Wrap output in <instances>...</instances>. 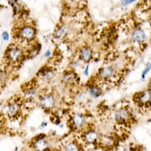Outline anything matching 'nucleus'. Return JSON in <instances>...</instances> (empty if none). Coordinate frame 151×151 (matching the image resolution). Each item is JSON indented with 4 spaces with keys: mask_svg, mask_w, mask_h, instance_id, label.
Returning a JSON list of instances; mask_svg holds the SVG:
<instances>
[{
    "mask_svg": "<svg viewBox=\"0 0 151 151\" xmlns=\"http://www.w3.org/2000/svg\"><path fill=\"white\" fill-rule=\"evenodd\" d=\"M38 104L42 109L47 112H52L58 107V96L53 92L45 91L42 92L38 97Z\"/></svg>",
    "mask_w": 151,
    "mask_h": 151,
    "instance_id": "f257e3e1",
    "label": "nucleus"
},
{
    "mask_svg": "<svg viewBox=\"0 0 151 151\" xmlns=\"http://www.w3.org/2000/svg\"><path fill=\"white\" fill-rule=\"evenodd\" d=\"M119 75V69L115 64H106L99 68L96 74V79L102 82L113 81Z\"/></svg>",
    "mask_w": 151,
    "mask_h": 151,
    "instance_id": "f03ea898",
    "label": "nucleus"
},
{
    "mask_svg": "<svg viewBox=\"0 0 151 151\" xmlns=\"http://www.w3.org/2000/svg\"><path fill=\"white\" fill-rule=\"evenodd\" d=\"M69 126L75 132H82L89 126L88 118L86 113L82 112H74L69 117Z\"/></svg>",
    "mask_w": 151,
    "mask_h": 151,
    "instance_id": "7ed1b4c3",
    "label": "nucleus"
},
{
    "mask_svg": "<svg viewBox=\"0 0 151 151\" xmlns=\"http://www.w3.org/2000/svg\"><path fill=\"white\" fill-rule=\"evenodd\" d=\"M25 57V51L22 47L18 45L12 44L8 47L5 52V58L10 64L17 65L23 60Z\"/></svg>",
    "mask_w": 151,
    "mask_h": 151,
    "instance_id": "20e7f679",
    "label": "nucleus"
},
{
    "mask_svg": "<svg viewBox=\"0 0 151 151\" xmlns=\"http://www.w3.org/2000/svg\"><path fill=\"white\" fill-rule=\"evenodd\" d=\"M112 117L117 124L127 125L132 120L133 115L128 107L122 106L113 110Z\"/></svg>",
    "mask_w": 151,
    "mask_h": 151,
    "instance_id": "39448f33",
    "label": "nucleus"
},
{
    "mask_svg": "<svg viewBox=\"0 0 151 151\" xmlns=\"http://www.w3.org/2000/svg\"><path fill=\"white\" fill-rule=\"evenodd\" d=\"M81 140L83 143L86 145H99L101 134L98 130L94 127H87L86 128L82 131Z\"/></svg>",
    "mask_w": 151,
    "mask_h": 151,
    "instance_id": "423d86ee",
    "label": "nucleus"
},
{
    "mask_svg": "<svg viewBox=\"0 0 151 151\" xmlns=\"http://www.w3.org/2000/svg\"><path fill=\"white\" fill-rule=\"evenodd\" d=\"M5 113L10 118H16L18 117L22 110V102L17 99L9 100L5 106Z\"/></svg>",
    "mask_w": 151,
    "mask_h": 151,
    "instance_id": "0eeeda50",
    "label": "nucleus"
},
{
    "mask_svg": "<svg viewBox=\"0 0 151 151\" xmlns=\"http://www.w3.org/2000/svg\"><path fill=\"white\" fill-rule=\"evenodd\" d=\"M31 147L35 151H45L49 147V137L45 134H39L31 140Z\"/></svg>",
    "mask_w": 151,
    "mask_h": 151,
    "instance_id": "6e6552de",
    "label": "nucleus"
},
{
    "mask_svg": "<svg viewBox=\"0 0 151 151\" xmlns=\"http://www.w3.org/2000/svg\"><path fill=\"white\" fill-rule=\"evenodd\" d=\"M133 100L140 107H148L151 105V88H147L137 92L134 95Z\"/></svg>",
    "mask_w": 151,
    "mask_h": 151,
    "instance_id": "1a4fd4ad",
    "label": "nucleus"
},
{
    "mask_svg": "<svg viewBox=\"0 0 151 151\" xmlns=\"http://www.w3.org/2000/svg\"><path fill=\"white\" fill-rule=\"evenodd\" d=\"M17 35L23 41H32L36 36V29L31 25H23L18 29Z\"/></svg>",
    "mask_w": 151,
    "mask_h": 151,
    "instance_id": "9d476101",
    "label": "nucleus"
},
{
    "mask_svg": "<svg viewBox=\"0 0 151 151\" xmlns=\"http://www.w3.org/2000/svg\"><path fill=\"white\" fill-rule=\"evenodd\" d=\"M77 58L82 63H90L94 58V50L90 45L81 46L78 49Z\"/></svg>",
    "mask_w": 151,
    "mask_h": 151,
    "instance_id": "9b49d317",
    "label": "nucleus"
},
{
    "mask_svg": "<svg viewBox=\"0 0 151 151\" xmlns=\"http://www.w3.org/2000/svg\"><path fill=\"white\" fill-rule=\"evenodd\" d=\"M85 89L86 90L89 97L91 99H94L100 98L104 94V90H103L102 86L95 81L88 82L85 87Z\"/></svg>",
    "mask_w": 151,
    "mask_h": 151,
    "instance_id": "f8f14e48",
    "label": "nucleus"
},
{
    "mask_svg": "<svg viewBox=\"0 0 151 151\" xmlns=\"http://www.w3.org/2000/svg\"><path fill=\"white\" fill-rule=\"evenodd\" d=\"M79 81L80 77L77 75V73L71 69L66 70L62 75V83L65 86H75Z\"/></svg>",
    "mask_w": 151,
    "mask_h": 151,
    "instance_id": "ddd939ff",
    "label": "nucleus"
},
{
    "mask_svg": "<svg viewBox=\"0 0 151 151\" xmlns=\"http://www.w3.org/2000/svg\"><path fill=\"white\" fill-rule=\"evenodd\" d=\"M41 92L40 91V88L38 87L36 84H29L23 91V96L25 99L28 101H32L35 99H38Z\"/></svg>",
    "mask_w": 151,
    "mask_h": 151,
    "instance_id": "4468645a",
    "label": "nucleus"
},
{
    "mask_svg": "<svg viewBox=\"0 0 151 151\" xmlns=\"http://www.w3.org/2000/svg\"><path fill=\"white\" fill-rule=\"evenodd\" d=\"M37 76L39 79L44 81H50L55 76V71L53 68L49 66H44L42 67L37 73Z\"/></svg>",
    "mask_w": 151,
    "mask_h": 151,
    "instance_id": "2eb2a0df",
    "label": "nucleus"
},
{
    "mask_svg": "<svg viewBox=\"0 0 151 151\" xmlns=\"http://www.w3.org/2000/svg\"><path fill=\"white\" fill-rule=\"evenodd\" d=\"M131 39L132 41L134 44H137V45H141L147 39V35L145 31L140 28V27H136L134 30H132V34H131Z\"/></svg>",
    "mask_w": 151,
    "mask_h": 151,
    "instance_id": "dca6fc26",
    "label": "nucleus"
},
{
    "mask_svg": "<svg viewBox=\"0 0 151 151\" xmlns=\"http://www.w3.org/2000/svg\"><path fill=\"white\" fill-rule=\"evenodd\" d=\"M69 33V28L66 24L58 25L55 28L53 33V39L55 41H62L68 36Z\"/></svg>",
    "mask_w": 151,
    "mask_h": 151,
    "instance_id": "f3484780",
    "label": "nucleus"
},
{
    "mask_svg": "<svg viewBox=\"0 0 151 151\" xmlns=\"http://www.w3.org/2000/svg\"><path fill=\"white\" fill-rule=\"evenodd\" d=\"M89 95L86 89H78L73 94V99L76 104H83L89 100Z\"/></svg>",
    "mask_w": 151,
    "mask_h": 151,
    "instance_id": "a211bd4d",
    "label": "nucleus"
},
{
    "mask_svg": "<svg viewBox=\"0 0 151 151\" xmlns=\"http://www.w3.org/2000/svg\"><path fill=\"white\" fill-rule=\"evenodd\" d=\"M115 142L116 140H115L114 136L112 135L105 134V135H101L99 141V145L104 148H112L114 146Z\"/></svg>",
    "mask_w": 151,
    "mask_h": 151,
    "instance_id": "6ab92c4d",
    "label": "nucleus"
},
{
    "mask_svg": "<svg viewBox=\"0 0 151 151\" xmlns=\"http://www.w3.org/2000/svg\"><path fill=\"white\" fill-rule=\"evenodd\" d=\"M62 151H82V147L77 140H68L63 145Z\"/></svg>",
    "mask_w": 151,
    "mask_h": 151,
    "instance_id": "aec40b11",
    "label": "nucleus"
},
{
    "mask_svg": "<svg viewBox=\"0 0 151 151\" xmlns=\"http://www.w3.org/2000/svg\"><path fill=\"white\" fill-rule=\"evenodd\" d=\"M81 62L77 58V59H72V61H70L69 64H68V67H69V69L71 70H73V71H76L79 68H81Z\"/></svg>",
    "mask_w": 151,
    "mask_h": 151,
    "instance_id": "412c9836",
    "label": "nucleus"
},
{
    "mask_svg": "<svg viewBox=\"0 0 151 151\" xmlns=\"http://www.w3.org/2000/svg\"><path fill=\"white\" fill-rule=\"evenodd\" d=\"M150 71H151V63L150 62H148L147 63L145 64V68L143 69L142 72H141V76H140V79L142 80V81L145 80L146 76H147L149 74H150Z\"/></svg>",
    "mask_w": 151,
    "mask_h": 151,
    "instance_id": "4be33fe9",
    "label": "nucleus"
},
{
    "mask_svg": "<svg viewBox=\"0 0 151 151\" xmlns=\"http://www.w3.org/2000/svg\"><path fill=\"white\" fill-rule=\"evenodd\" d=\"M8 79V74L4 71L0 72V83H4Z\"/></svg>",
    "mask_w": 151,
    "mask_h": 151,
    "instance_id": "5701e85b",
    "label": "nucleus"
},
{
    "mask_svg": "<svg viewBox=\"0 0 151 151\" xmlns=\"http://www.w3.org/2000/svg\"><path fill=\"white\" fill-rule=\"evenodd\" d=\"M136 1V0H122L121 4H122V6H123V7H127V6L130 5V4L135 3Z\"/></svg>",
    "mask_w": 151,
    "mask_h": 151,
    "instance_id": "b1692460",
    "label": "nucleus"
},
{
    "mask_svg": "<svg viewBox=\"0 0 151 151\" xmlns=\"http://www.w3.org/2000/svg\"><path fill=\"white\" fill-rule=\"evenodd\" d=\"M89 73H90V63H87L83 69V75L85 76H88Z\"/></svg>",
    "mask_w": 151,
    "mask_h": 151,
    "instance_id": "393cba45",
    "label": "nucleus"
},
{
    "mask_svg": "<svg viewBox=\"0 0 151 151\" xmlns=\"http://www.w3.org/2000/svg\"><path fill=\"white\" fill-rule=\"evenodd\" d=\"M2 38L4 40V41H8L9 39H10V35L8 31H4L3 34H2Z\"/></svg>",
    "mask_w": 151,
    "mask_h": 151,
    "instance_id": "a878e982",
    "label": "nucleus"
},
{
    "mask_svg": "<svg viewBox=\"0 0 151 151\" xmlns=\"http://www.w3.org/2000/svg\"><path fill=\"white\" fill-rule=\"evenodd\" d=\"M52 56V51L50 50V49H47L45 50V52L44 53V57L45 58H49L50 57Z\"/></svg>",
    "mask_w": 151,
    "mask_h": 151,
    "instance_id": "bb28decb",
    "label": "nucleus"
},
{
    "mask_svg": "<svg viewBox=\"0 0 151 151\" xmlns=\"http://www.w3.org/2000/svg\"><path fill=\"white\" fill-rule=\"evenodd\" d=\"M4 117L2 115H0V132L3 131L4 129Z\"/></svg>",
    "mask_w": 151,
    "mask_h": 151,
    "instance_id": "cd10ccee",
    "label": "nucleus"
},
{
    "mask_svg": "<svg viewBox=\"0 0 151 151\" xmlns=\"http://www.w3.org/2000/svg\"><path fill=\"white\" fill-rule=\"evenodd\" d=\"M48 125H49V123H48L47 122L43 121L41 122V124H40V129H45L48 127Z\"/></svg>",
    "mask_w": 151,
    "mask_h": 151,
    "instance_id": "c85d7f7f",
    "label": "nucleus"
},
{
    "mask_svg": "<svg viewBox=\"0 0 151 151\" xmlns=\"http://www.w3.org/2000/svg\"><path fill=\"white\" fill-rule=\"evenodd\" d=\"M9 2V4H11L12 6H15L17 5V0H8Z\"/></svg>",
    "mask_w": 151,
    "mask_h": 151,
    "instance_id": "c756f323",
    "label": "nucleus"
},
{
    "mask_svg": "<svg viewBox=\"0 0 151 151\" xmlns=\"http://www.w3.org/2000/svg\"><path fill=\"white\" fill-rule=\"evenodd\" d=\"M150 82H151V81H150Z\"/></svg>",
    "mask_w": 151,
    "mask_h": 151,
    "instance_id": "7c9ffc66",
    "label": "nucleus"
}]
</instances>
